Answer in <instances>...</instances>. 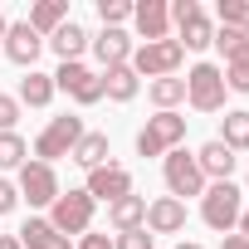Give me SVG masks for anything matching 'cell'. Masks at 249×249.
<instances>
[{
  "label": "cell",
  "instance_id": "1",
  "mask_svg": "<svg viewBox=\"0 0 249 249\" xmlns=\"http://www.w3.org/2000/svg\"><path fill=\"white\" fill-rule=\"evenodd\" d=\"M244 215V191L234 181H210L205 196H200V220L215 230V234H230Z\"/></svg>",
  "mask_w": 249,
  "mask_h": 249
},
{
  "label": "cell",
  "instance_id": "2",
  "mask_svg": "<svg viewBox=\"0 0 249 249\" xmlns=\"http://www.w3.org/2000/svg\"><path fill=\"white\" fill-rule=\"evenodd\" d=\"M83 132H88V127H83V117H73V112L49 117V127L35 137V161L54 166L59 157H73V147H78V137H83Z\"/></svg>",
  "mask_w": 249,
  "mask_h": 249
},
{
  "label": "cell",
  "instance_id": "3",
  "mask_svg": "<svg viewBox=\"0 0 249 249\" xmlns=\"http://www.w3.org/2000/svg\"><path fill=\"white\" fill-rule=\"evenodd\" d=\"M161 176H166L171 200H181V205H186V196H205V186H210L200 176V166H196V152H186V147H176V152L161 157Z\"/></svg>",
  "mask_w": 249,
  "mask_h": 249
},
{
  "label": "cell",
  "instance_id": "4",
  "mask_svg": "<svg viewBox=\"0 0 249 249\" xmlns=\"http://www.w3.org/2000/svg\"><path fill=\"white\" fill-rule=\"evenodd\" d=\"M186 142V117L181 112H157L147 117V127L137 132V157H166Z\"/></svg>",
  "mask_w": 249,
  "mask_h": 249
},
{
  "label": "cell",
  "instance_id": "5",
  "mask_svg": "<svg viewBox=\"0 0 249 249\" xmlns=\"http://www.w3.org/2000/svg\"><path fill=\"white\" fill-rule=\"evenodd\" d=\"M181 64H186V49L176 39H157V44H137L132 49V73L137 78H176Z\"/></svg>",
  "mask_w": 249,
  "mask_h": 249
},
{
  "label": "cell",
  "instance_id": "6",
  "mask_svg": "<svg viewBox=\"0 0 249 249\" xmlns=\"http://www.w3.org/2000/svg\"><path fill=\"white\" fill-rule=\"evenodd\" d=\"M225 73H220V64H196L191 73H186V103L196 107V112H220L225 107Z\"/></svg>",
  "mask_w": 249,
  "mask_h": 249
},
{
  "label": "cell",
  "instance_id": "7",
  "mask_svg": "<svg viewBox=\"0 0 249 249\" xmlns=\"http://www.w3.org/2000/svg\"><path fill=\"white\" fill-rule=\"evenodd\" d=\"M93 196L88 191H59V200L49 205V225L59 230V234H88V225H93Z\"/></svg>",
  "mask_w": 249,
  "mask_h": 249
},
{
  "label": "cell",
  "instance_id": "8",
  "mask_svg": "<svg viewBox=\"0 0 249 249\" xmlns=\"http://www.w3.org/2000/svg\"><path fill=\"white\" fill-rule=\"evenodd\" d=\"M54 93H69L78 107H93V103H103V78H98L83 59H73V64H59V73H54Z\"/></svg>",
  "mask_w": 249,
  "mask_h": 249
},
{
  "label": "cell",
  "instance_id": "9",
  "mask_svg": "<svg viewBox=\"0 0 249 249\" xmlns=\"http://www.w3.org/2000/svg\"><path fill=\"white\" fill-rule=\"evenodd\" d=\"M171 20H176V30H181V49H210L215 44V25H210V15L196 5V0H176L171 5Z\"/></svg>",
  "mask_w": 249,
  "mask_h": 249
},
{
  "label": "cell",
  "instance_id": "10",
  "mask_svg": "<svg viewBox=\"0 0 249 249\" xmlns=\"http://www.w3.org/2000/svg\"><path fill=\"white\" fill-rule=\"evenodd\" d=\"M15 191H20V200H30V205L39 210V205H54V200H59V176H54V166H44V161H25Z\"/></svg>",
  "mask_w": 249,
  "mask_h": 249
},
{
  "label": "cell",
  "instance_id": "11",
  "mask_svg": "<svg viewBox=\"0 0 249 249\" xmlns=\"http://www.w3.org/2000/svg\"><path fill=\"white\" fill-rule=\"evenodd\" d=\"M132 25H137L142 44L171 39V5H166V0H137V5H132Z\"/></svg>",
  "mask_w": 249,
  "mask_h": 249
},
{
  "label": "cell",
  "instance_id": "12",
  "mask_svg": "<svg viewBox=\"0 0 249 249\" xmlns=\"http://www.w3.org/2000/svg\"><path fill=\"white\" fill-rule=\"evenodd\" d=\"M83 191H88L93 200H107V205H112V200H122V196H132V171L107 161V166L88 171V186H83Z\"/></svg>",
  "mask_w": 249,
  "mask_h": 249
},
{
  "label": "cell",
  "instance_id": "13",
  "mask_svg": "<svg viewBox=\"0 0 249 249\" xmlns=\"http://www.w3.org/2000/svg\"><path fill=\"white\" fill-rule=\"evenodd\" d=\"M88 49L98 54L103 69L132 64V35H127V30H98V35H88Z\"/></svg>",
  "mask_w": 249,
  "mask_h": 249
},
{
  "label": "cell",
  "instance_id": "14",
  "mask_svg": "<svg viewBox=\"0 0 249 249\" xmlns=\"http://www.w3.org/2000/svg\"><path fill=\"white\" fill-rule=\"evenodd\" d=\"M0 44H5V59L10 64H20V69H35V59H39V49H44V39L20 20V25H5V39H0Z\"/></svg>",
  "mask_w": 249,
  "mask_h": 249
},
{
  "label": "cell",
  "instance_id": "15",
  "mask_svg": "<svg viewBox=\"0 0 249 249\" xmlns=\"http://www.w3.org/2000/svg\"><path fill=\"white\" fill-rule=\"evenodd\" d=\"M186 230V205L171 196L147 200V234H181Z\"/></svg>",
  "mask_w": 249,
  "mask_h": 249
},
{
  "label": "cell",
  "instance_id": "16",
  "mask_svg": "<svg viewBox=\"0 0 249 249\" xmlns=\"http://www.w3.org/2000/svg\"><path fill=\"white\" fill-rule=\"evenodd\" d=\"M107 225L117 234H127V230H147V196H122L107 205Z\"/></svg>",
  "mask_w": 249,
  "mask_h": 249
},
{
  "label": "cell",
  "instance_id": "17",
  "mask_svg": "<svg viewBox=\"0 0 249 249\" xmlns=\"http://www.w3.org/2000/svg\"><path fill=\"white\" fill-rule=\"evenodd\" d=\"M234 161H239V157H234L225 142H205V147L196 152V166H200V176H205V181H230Z\"/></svg>",
  "mask_w": 249,
  "mask_h": 249
},
{
  "label": "cell",
  "instance_id": "18",
  "mask_svg": "<svg viewBox=\"0 0 249 249\" xmlns=\"http://www.w3.org/2000/svg\"><path fill=\"white\" fill-rule=\"evenodd\" d=\"M49 49L59 54V64H73V59L88 49V30H83L78 20H64V25L49 35Z\"/></svg>",
  "mask_w": 249,
  "mask_h": 249
},
{
  "label": "cell",
  "instance_id": "19",
  "mask_svg": "<svg viewBox=\"0 0 249 249\" xmlns=\"http://www.w3.org/2000/svg\"><path fill=\"white\" fill-rule=\"evenodd\" d=\"M98 78H103V98H112V103H132V98L142 93V78L132 73V64H122V69H103Z\"/></svg>",
  "mask_w": 249,
  "mask_h": 249
},
{
  "label": "cell",
  "instance_id": "20",
  "mask_svg": "<svg viewBox=\"0 0 249 249\" xmlns=\"http://www.w3.org/2000/svg\"><path fill=\"white\" fill-rule=\"evenodd\" d=\"M15 103H20V107H49V103H54V73H39V69H30V73L20 78V93H15Z\"/></svg>",
  "mask_w": 249,
  "mask_h": 249
},
{
  "label": "cell",
  "instance_id": "21",
  "mask_svg": "<svg viewBox=\"0 0 249 249\" xmlns=\"http://www.w3.org/2000/svg\"><path fill=\"white\" fill-rule=\"evenodd\" d=\"M20 244H25V249H73V244H69V234H59V230H54L49 220H39V215H30V220H25Z\"/></svg>",
  "mask_w": 249,
  "mask_h": 249
},
{
  "label": "cell",
  "instance_id": "22",
  "mask_svg": "<svg viewBox=\"0 0 249 249\" xmlns=\"http://www.w3.org/2000/svg\"><path fill=\"white\" fill-rule=\"evenodd\" d=\"M64 20H69V0H35V5H30V20H25V25H30V30L44 39V35H54Z\"/></svg>",
  "mask_w": 249,
  "mask_h": 249
},
{
  "label": "cell",
  "instance_id": "23",
  "mask_svg": "<svg viewBox=\"0 0 249 249\" xmlns=\"http://www.w3.org/2000/svg\"><path fill=\"white\" fill-rule=\"evenodd\" d=\"M147 98L157 103V112H176L186 103V78H152L147 83Z\"/></svg>",
  "mask_w": 249,
  "mask_h": 249
},
{
  "label": "cell",
  "instance_id": "24",
  "mask_svg": "<svg viewBox=\"0 0 249 249\" xmlns=\"http://www.w3.org/2000/svg\"><path fill=\"white\" fill-rule=\"evenodd\" d=\"M73 161H78L83 171L107 166V132H83V137H78V147H73Z\"/></svg>",
  "mask_w": 249,
  "mask_h": 249
},
{
  "label": "cell",
  "instance_id": "25",
  "mask_svg": "<svg viewBox=\"0 0 249 249\" xmlns=\"http://www.w3.org/2000/svg\"><path fill=\"white\" fill-rule=\"evenodd\" d=\"M215 142H225L230 152H244V147H249V112H244V107H234V112L220 117V137H215Z\"/></svg>",
  "mask_w": 249,
  "mask_h": 249
},
{
  "label": "cell",
  "instance_id": "26",
  "mask_svg": "<svg viewBox=\"0 0 249 249\" xmlns=\"http://www.w3.org/2000/svg\"><path fill=\"white\" fill-rule=\"evenodd\" d=\"M215 15H220V30H239V35H249V0H220Z\"/></svg>",
  "mask_w": 249,
  "mask_h": 249
},
{
  "label": "cell",
  "instance_id": "27",
  "mask_svg": "<svg viewBox=\"0 0 249 249\" xmlns=\"http://www.w3.org/2000/svg\"><path fill=\"white\" fill-rule=\"evenodd\" d=\"M30 161V147H25V137L20 132H0V166H25Z\"/></svg>",
  "mask_w": 249,
  "mask_h": 249
},
{
  "label": "cell",
  "instance_id": "28",
  "mask_svg": "<svg viewBox=\"0 0 249 249\" xmlns=\"http://www.w3.org/2000/svg\"><path fill=\"white\" fill-rule=\"evenodd\" d=\"M98 20H103V30H122L132 20V5L127 0H98Z\"/></svg>",
  "mask_w": 249,
  "mask_h": 249
},
{
  "label": "cell",
  "instance_id": "29",
  "mask_svg": "<svg viewBox=\"0 0 249 249\" xmlns=\"http://www.w3.org/2000/svg\"><path fill=\"white\" fill-rule=\"evenodd\" d=\"M215 49H220L225 64H230V59L249 54V35H239V30H215Z\"/></svg>",
  "mask_w": 249,
  "mask_h": 249
},
{
  "label": "cell",
  "instance_id": "30",
  "mask_svg": "<svg viewBox=\"0 0 249 249\" xmlns=\"http://www.w3.org/2000/svg\"><path fill=\"white\" fill-rule=\"evenodd\" d=\"M220 73H225V88H230V93H249V54L230 59Z\"/></svg>",
  "mask_w": 249,
  "mask_h": 249
},
{
  "label": "cell",
  "instance_id": "31",
  "mask_svg": "<svg viewBox=\"0 0 249 249\" xmlns=\"http://www.w3.org/2000/svg\"><path fill=\"white\" fill-rule=\"evenodd\" d=\"M152 244H157V234H147V230H127L112 239V249H152Z\"/></svg>",
  "mask_w": 249,
  "mask_h": 249
},
{
  "label": "cell",
  "instance_id": "32",
  "mask_svg": "<svg viewBox=\"0 0 249 249\" xmlns=\"http://www.w3.org/2000/svg\"><path fill=\"white\" fill-rule=\"evenodd\" d=\"M15 122H20V103L10 93H0V132H15Z\"/></svg>",
  "mask_w": 249,
  "mask_h": 249
},
{
  "label": "cell",
  "instance_id": "33",
  "mask_svg": "<svg viewBox=\"0 0 249 249\" xmlns=\"http://www.w3.org/2000/svg\"><path fill=\"white\" fill-rule=\"evenodd\" d=\"M15 205H20V191H15V186H10L5 176H0V215H10Z\"/></svg>",
  "mask_w": 249,
  "mask_h": 249
},
{
  "label": "cell",
  "instance_id": "34",
  "mask_svg": "<svg viewBox=\"0 0 249 249\" xmlns=\"http://www.w3.org/2000/svg\"><path fill=\"white\" fill-rule=\"evenodd\" d=\"M78 249H112V239H107V234H93V230H88V234L78 239Z\"/></svg>",
  "mask_w": 249,
  "mask_h": 249
},
{
  "label": "cell",
  "instance_id": "35",
  "mask_svg": "<svg viewBox=\"0 0 249 249\" xmlns=\"http://www.w3.org/2000/svg\"><path fill=\"white\" fill-rule=\"evenodd\" d=\"M220 249H249V239H244V234H225V239H220Z\"/></svg>",
  "mask_w": 249,
  "mask_h": 249
},
{
  "label": "cell",
  "instance_id": "36",
  "mask_svg": "<svg viewBox=\"0 0 249 249\" xmlns=\"http://www.w3.org/2000/svg\"><path fill=\"white\" fill-rule=\"evenodd\" d=\"M0 249H25V244H20V234H0Z\"/></svg>",
  "mask_w": 249,
  "mask_h": 249
},
{
  "label": "cell",
  "instance_id": "37",
  "mask_svg": "<svg viewBox=\"0 0 249 249\" xmlns=\"http://www.w3.org/2000/svg\"><path fill=\"white\" fill-rule=\"evenodd\" d=\"M239 234H244V239H249V210H244V215H239Z\"/></svg>",
  "mask_w": 249,
  "mask_h": 249
},
{
  "label": "cell",
  "instance_id": "38",
  "mask_svg": "<svg viewBox=\"0 0 249 249\" xmlns=\"http://www.w3.org/2000/svg\"><path fill=\"white\" fill-rule=\"evenodd\" d=\"M176 249H200V244H196V239H181V244H176Z\"/></svg>",
  "mask_w": 249,
  "mask_h": 249
},
{
  "label": "cell",
  "instance_id": "39",
  "mask_svg": "<svg viewBox=\"0 0 249 249\" xmlns=\"http://www.w3.org/2000/svg\"><path fill=\"white\" fill-rule=\"evenodd\" d=\"M0 39H5V10H0Z\"/></svg>",
  "mask_w": 249,
  "mask_h": 249
}]
</instances>
